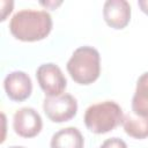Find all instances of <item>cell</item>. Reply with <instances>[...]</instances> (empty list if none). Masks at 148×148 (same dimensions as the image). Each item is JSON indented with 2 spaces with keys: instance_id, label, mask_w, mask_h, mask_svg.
Returning <instances> with one entry per match:
<instances>
[{
  "instance_id": "1",
  "label": "cell",
  "mask_w": 148,
  "mask_h": 148,
  "mask_svg": "<svg viewBox=\"0 0 148 148\" xmlns=\"http://www.w3.org/2000/svg\"><path fill=\"white\" fill-rule=\"evenodd\" d=\"M52 24V17L46 10L22 9L10 18L9 30L18 40L37 42L49 36Z\"/></svg>"
},
{
  "instance_id": "2",
  "label": "cell",
  "mask_w": 148,
  "mask_h": 148,
  "mask_svg": "<svg viewBox=\"0 0 148 148\" xmlns=\"http://www.w3.org/2000/svg\"><path fill=\"white\" fill-rule=\"evenodd\" d=\"M67 72L79 84L94 83L101 74V56L92 46L77 47L67 61Z\"/></svg>"
},
{
  "instance_id": "3",
  "label": "cell",
  "mask_w": 148,
  "mask_h": 148,
  "mask_svg": "<svg viewBox=\"0 0 148 148\" xmlns=\"http://www.w3.org/2000/svg\"><path fill=\"white\" fill-rule=\"evenodd\" d=\"M124 118L119 104L113 101H104L90 105L84 112L86 127L95 134H104L114 130Z\"/></svg>"
},
{
  "instance_id": "4",
  "label": "cell",
  "mask_w": 148,
  "mask_h": 148,
  "mask_svg": "<svg viewBox=\"0 0 148 148\" xmlns=\"http://www.w3.org/2000/svg\"><path fill=\"white\" fill-rule=\"evenodd\" d=\"M43 110L46 117L53 123L71 120L77 112V102L71 94L46 96L43 101Z\"/></svg>"
},
{
  "instance_id": "5",
  "label": "cell",
  "mask_w": 148,
  "mask_h": 148,
  "mask_svg": "<svg viewBox=\"0 0 148 148\" xmlns=\"http://www.w3.org/2000/svg\"><path fill=\"white\" fill-rule=\"evenodd\" d=\"M36 79L40 89L49 97L64 94L67 86V80L62 71L53 62L40 65L36 71Z\"/></svg>"
},
{
  "instance_id": "6",
  "label": "cell",
  "mask_w": 148,
  "mask_h": 148,
  "mask_svg": "<svg viewBox=\"0 0 148 148\" xmlns=\"http://www.w3.org/2000/svg\"><path fill=\"white\" fill-rule=\"evenodd\" d=\"M42 127V117L34 108L24 106L14 113L13 128L18 136L34 138L40 133Z\"/></svg>"
},
{
  "instance_id": "7",
  "label": "cell",
  "mask_w": 148,
  "mask_h": 148,
  "mask_svg": "<svg viewBox=\"0 0 148 148\" xmlns=\"http://www.w3.org/2000/svg\"><path fill=\"white\" fill-rule=\"evenodd\" d=\"M3 89L9 99L23 102L29 98L32 92V82L25 72L14 71L6 75L3 80Z\"/></svg>"
},
{
  "instance_id": "8",
  "label": "cell",
  "mask_w": 148,
  "mask_h": 148,
  "mask_svg": "<svg viewBox=\"0 0 148 148\" xmlns=\"http://www.w3.org/2000/svg\"><path fill=\"white\" fill-rule=\"evenodd\" d=\"M103 17L113 29H124L131 20V6L126 0H108L103 6Z\"/></svg>"
},
{
  "instance_id": "9",
  "label": "cell",
  "mask_w": 148,
  "mask_h": 148,
  "mask_svg": "<svg viewBox=\"0 0 148 148\" xmlns=\"http://www.w3.org/2000/svg\"><path fill=\"white\" fill-rule=\"evenodd\" d=\"M84 140L76 127H66L56 132L50 142V148H83Z\"/></svg>"
},
{
  "instance_id": "10",
  "label": "cell",
  "mask_w": 148,
  "mask_h": 148,
  "mask_svg": "<svg viewBox=\"0 0 148 148\" xmlns=\"http://www.w3.org/2000/svg\"><path fill=\"white\" fill-rule=\"evenodd\" d=\"M123 127L127 135L134 139L148 138V116L135 114L128 112L123 118Z\"/></svg>"
},
{
  "instance_id": "11",
  "label": "cell",
  "mask_w": 148,
  "mask_h": 148,
  "mask_svg": "<svg viewBox=\"0 0 148 148\" xmlns=\"http://www.w3.org/2000/svg\"><path fill=\"white\" fill-rule=\"evenodd\" d=\"M132 112L148 116V72L141 74L138 79L135 92L132 97Z\"/></svg>"
},
{
  "instance_id": "12",
  "label": "cell",
  "mask_w": 148,
  "mask_h": 148,
  "mask_svg": "<svg viewBox=\"0 0 148 148\" xmlns=\"http://www.w3.org/2000/svg\"><path fill=\"white\" fill-rule=\"evenodd\" d=\"M99 148H127V145L120 138H110L106 139Z\"/></svg>"
},
{
  "instance_id": "13",
  "label": "cell",
  "mask_w": 148,
  "mask_h": 148,
  "mask_svg": "<svg viewBox=\"0 0 148 148\" xmlns=\"http://www.w3.org/2000/svg\"><path fill=\"white\" fill-rule=\"evenodd\" d=\"M138 5L140 7V9L148 15V0H139L138 1Z\"/></svg>"
},
{
  "instance_id": "14",
  "label": "cell",
  "mask_w": 148,
  "mask_h": 148,
  "mask_svg": "<svg viewBox=\"0 0 148 148\" xmlns=\"http://www.w3.org/2000/svg\"><path fill=\"white\" fill-rule=\"evenodd\" d=\"M40 3L46 6V7H50V8H56L58 5L61 3V1H58V2H54V1H52V2H40Z\"/></svg>"
},
{
  "instance_id": "15",
  "label": "cell",
  "mask_w": 148,
  "mask_h": 148,
  "mask_svg": "<svg viewBox=\"0 0 148 148\" xmlns=\"http://www.w3.org/2000/svg\"><path fill=\"white\" fill-rule=\"evenodd\" d=\"M9 148H24L22 146H13V147H9Z\"/></svg>"
}]
</instances>
